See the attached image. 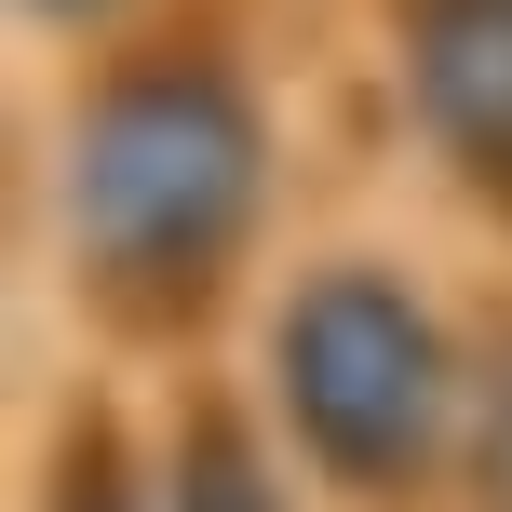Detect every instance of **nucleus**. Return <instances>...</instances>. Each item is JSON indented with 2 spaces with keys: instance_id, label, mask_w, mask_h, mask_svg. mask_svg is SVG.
Masks as SVG:
<instances>
[{
  "instance_id": "f257e3e1",
  "label": "nucleus",
  "mask_w": 512,
  "mask_h": 512,
  "mask_svg": "<svg viewBox=\"0 0 512 512\" xmlns=\"http://www.w3.org/2000/svg\"><path fill=\"white\" fill-rule=\"evenodd\" d=\"M230 203H243V122H230V95H203V81L122 95L95 122V149H81V230L122 256V270L203 256L230 230Z\"/></svg>"
},
{
  "instance_id": "20e7f679",
  "label": "nucleus",
  "mask_w": 512,
  "mask_h": 512,
  "mask_svg": "<svg viewBox=\"0 0 512 512\" xmlns=\"http://www.w3.org/2000/svg\"><path fill=\"white\" fill-rule=\"evenodd\" d=\"M499 486H512V391H499Z\"/></svg>"
},
{
  "instance_id": "7ed1b4c3",
  "label": "nucleus",
  "mask_w": 512,
  "mask_h": 512,
  "mask_svg": "<svg viewBox=\"0 0 512 512\" xmlns=\"http://www.w3.org/2000/svg\"><path fill=\"white\" fill-rule=\"evenodd\" d=\"M432 108L486 149H512V0H459L432 27Z\"/></svg>"
},
{
  "instance_id": "f03ea898",
  "label": "nucleus",
  "mask_w": 512,
  "mask_h": 512,
  "mask_svg": "<svg viewBox=\"0 0 512 512\" xmlns=\"http://www.w3.org/2000/svg\"><path fill=\"white\" fill-rule=\"evenodd\" d=\"M283 364H297V405H310V432L337 459H391L418 432V324L391 297H364V283L310 297V324L283 337Z\"/></svg>"
}]
</instances>
